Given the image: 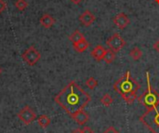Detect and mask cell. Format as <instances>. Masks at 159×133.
<instances>
[{
  "label": "cell",
  "mask_w": 159,
  "mask_h": 133,
  "mask_svg": "<svg viewBox=\"0 0 159 133\" xmlns=\"http://www.w3.org/2000/svg\"><path fill=\"white\" fill-rule=\"evenodd\" d=\"M90 100L89 94L75 81H71L54 98L55 103L71 117L76 112L83 110Z\"/></svg>",
  "instance_id": "cell-1"
},
{
  "label": "cell",
  "mask_w": 159,
  "mask_h": 133,
  "mask_svg": "<svg viewBox=\"0 0 159 133\" xmlns=\"http://www.w3.org/2000/svg\"><path fill=\"white\" fill-rule=\"evenodd\" d=\"M140 89L139 83L131 76L130 72L127 71L126 75L121 76L115 84H114V89L121 95V97L125 96L126 94L132 93L138 91Z\"/></svg>",
  "instance_id": "cell-2"
},
{
  "label": "cell",
  "mask_w": 159,
  "mask_h": 133,
  "mask_svg": "<svg viewBox=\"0 0 159 133\" xmlns=\"http://www.w3.org/2000/svg\"><path fill=\"white\" fill-rule=\"evenodd\" d=\"M146 79H147V89L144 91L139 98L138 101L147 109L156 107L159 104V93L157 92L152 87L150 83V76L149 72H146Z\"/></svg>",
  "instance_id": "cell-3"
},
{
  "label": "cell",
  "mask_w": 159,
  "mask_h": 133,
  "mask_svg": "<svg viewBox=\"0 0 159 133\" xmlns=\"http://www.w3.org/2000/svg\"><path fill=\"white\" fill-rule=\"evenodd\" d=\"M140 121L152 133H159V104L147 109L140 117Z\"/></svg>",
  "instance_id": "cell-4"
},
{
  "label": "cell",
  "mask_w": 159,
  "mask_h": 133,
  "mask_svg": "<svg viewBox=\"0 0 159 133\" xmlns=\"http://www.w3.org/2000/svg\"><path fill=\"white\" fill-rule=\"evenodd\" d=\"M21 58L28 65L34 66L38 62V61L41 58V55L40 52L34 46H31L22 53Z\"/></svg>",
  "instance_id": "cell-5"
},
{
  "label": "cell",
  "mask_w": 159,
  "mask_h": 133,
  "mask_svg": "<svg viewBox=\"0 0 159 133\" xmlns=\"http://www.w3.org/2000/svg\"><path fill=\"white\" fill-rule=\"evenodd\" d=\"M106 45L110 48L111 50H113L114 52L116 53V52L120 51L125 47L126 41L119 34L116 33L109 39L106 40Z\"/></svg>",
  "instance_id": "cell-6"
},
{
  "label": "cell",
  "mask_w": 159,
  "mask_h": 133,
  "mask_svg": "<svg viewBox=\"0 0 159 133\" xmlns=\"http://www.w3.org/2000/svg\"><path fill=\"white\" fill-rule=\"evenodd\" d=\"M18 117L25 125H29L33 123L34 120H36V114L30 106L26 105L19 112Z\"/></svg>",
  "instance_id": "cell-7"
},
{
  "label": "cell",
  "mask_w": 159,
  "mask_h": 133,
  "mask_svg": "<svg viewBox=\"0 0 159 133\" xmlns=\"http://www.w3.org/2000/svg\"><path fill=\"white\" fill-rule=\"evenodd\" d=\"M114 22L115 24L120 29V30H123L125 29L130 22V20L129 18L125 14V13H118L115 18H114Z\"/></svg>",
  "instance_id": "cell-8"
},
{
  "label": "cell",
  "mask_w": 159,
  "mask_h": 133,
  "mask_svg": "<svg viewBox=\"0 0 159 133\" xmlns=\"http://www.w3.org/2000/svg\"><path fill=\"white\" fill-rule=\"evenodd\" d=\"M96 18L95 15L90 12L89 10H85L80 16H79V21L84 25V26H90L94 21H95Z\"/></svg>",
  "instance_id": "cell-9"
},
{
  "label": "cell",
  "mask_w": 159,
  "mask_h": 133,
  "mask_svg": "<svg viewBox=\"0 0 159 133\" xmlns=\"http://www.w3.org/2000/svg\"><path fill=\"white\" fill-rule=\"evenodd\" d=\"M72 118L79 125H85L89 121V117L88 113L85 112L83 109V110H80V111L76 112L75 114H74L72 116Z\"/></svg>",
  "instance_id": "cell-10"
},
{
  "label": "cell",
  "mask_w": 159,
  "mask_h": 133,
  "mask_svg": "<svg viewBox=\"0 0 159 133\" xmlns=\"http://www.w3.org/2000/svg\"><path fill=\"white\" fill-rule=\"evenodd\" d=\"M105 52H106V49H105L102 46L98 45L97 47H95V48H93V50L91 51L90 55H91V57H93L97 62H100V61L103 60V57H104V55H105Z\"/></svg>",
  "instance_id": "cell-11"
},
{
  "label": "cell",
  "mask_w": 159,
  "mask_h": 133,
  "mask_svg": "<svg viewBox=\"0 0 159 133\" xmlns=\"http://www.w3.org/2000/svg\"><path fill=\"white\" fill-rule=\"evenodd\" d=\"M55 23V20L48 13L44 14L41 18H40V24L44 27V28H51Z\"/></svg>",
  "instance_id": "cell-12"
},
{
  "label": "cell",
  "mask_w": 159,
  "mask_h": 133,
  "mask_svg": "<svg viewBox=\"0 0 159 133\" xmlns=\"http://www.w3.org/2000/svg\"><path fill=\"white\" fill-rule=\"evenodd\" d=\"M73 46H74V49H75L76 52L82 53V52H84L85 50L88 49V48L89 47V42L86 40V38H84V39H82V40H80V41H78V42L73 44Z\"/></svg>",
  "instance_id": "cell-13"
},
{
  "label": "cell",
  "mask_w": 159,
  "mask_h": 133,
  "mask_svg": "<svg viewBox=\"0 0 159 133\" xmlns=\"http://www.w3.org/2000/svg\"><path fill=\"white\" fill-rule=\"evenodd\" d=\"M50 122H51V120H50V118H49L47 115H41V116L37 118V123H38V125H39L41 128H43V129L48 128V127L50 125Z\"/></svg>",
  "instance_id": "cell-14"
},
{
  "label": "cell",
  "mask_w": 159,
  "mask_h": 133,
  "mask_svg": "<svg viewBox=\"0 0 159 133\" xmlns=\"http://www.w3.org/2000/svg\"><path fill=\"white\" fill-rule=\"evenodd\" d=\"M84 38H85V37H84L83 34H82L80 31H78V30H75V31L69 36V40H70L71 42H73V44H75V43H76V42H78V41H80V40L84 39Z\"/></svg>",
  "instance_id": "cell-15"
},
{
  "label": "cell",
  "mask_w": 159,
  "mask_h": 133,
  "mask_svg": "<svg viewBox=\"0 0 159 133\" xmlns=\"http://www.w3.org/2000/svg\"><path fill=\"white\" fill-rule=\"evenodd\" d=\"M129 56L134 60V61H139L142 56H143V52L142 50L138 48V47H135L133 48L130 51H129Z\"/></svg>",
  "instance_id": "cell-16"
},
{
  "label": "cell",
  "mask_w": 159,
  "mask_h": 133,
  "mask_svg": "<svg viewBox=\"0 0 159 133\" xmlns=\"http://www.w3.org/2000/svg\"><path fill=\"white\" fill-rule=\"evenodd\" d=\"M116 59V52H114L111 49H107L105 52V55L103 57V60L106 63H112Z\"/></svg>",
  "instance_id": "cell-17"
},
{
  "label": "cell",
  "mask_w": 159,
  "mask_h": 133,
  "mask_svg": "<svg viewBox=\"0 0 159 133\" xmlns=\"http://www.w3.org/2000/svg\"><path fill=\"white\" fill-rule=\"evenodd\" d=\"M101 103L104 105V106H110L113 103V99L110 96V94H104L102 96V98L101 99Z\"/></svg>",
  "instance_id": "cell-18"
},
{
  "label": "cell",
  "mask_w": 159,
  "mask_h": 133,
  "mask_svg": "<svg viewBox=\"0 0 159 133\" xmlns=\"http://www.w3.org/2000/svg\"><path fill=\"white\" fill-rule=\"evenodd\" d=\"M15 7H17V9H19L20 11H23L26 9V7H28V3L25 0H17L15 2Z\"/></svg>",
  "instance_id": "cell-19"
},
{
  "label": "cell",
  "mask_w": 159,
  "mask_h": 133,
  "mask_svg": "<svg viewBox=\"0 0 159 133\" xmlns=\"http://www.w3.org/2000/svg\"><path fill=\"white\" fill-rule=\"evenodd\" d=\"M86 85L88 86L89 89H94L97 86H98V81L94 78V77H89L87 81H86Z\"/></svg>",
  "instance_id": "cell-20"
},
{
  "label": "cell",
  "mask_w": 159,
  "mask_h": 133,
  "mask_svg": "<svg viewBox=\"0 0 159 133\" xmlns=\"http://www.w3.org/2000/svg\"><path fill=\"white\" fill-rule=\"evenodd\" d=\"M6 7H7V4H6V2L4 1V0H0V14L6 9Z\"/></svg>",
  "instance_id": "cell-21"
},
{
  "label": "cell",
  "mask_w": 159,
  "mask_h": 133,
  "mask_svg": "<svg viewBox=\"0 0 159 133\" xmlns=\"http://www.w3.org/2000/svg\"><path fill=\"white\" fill-rule=\"evenodd\" d=\"M102 133H119L114 127H109L108 129H106Z\"/></svg>",
  "instance_id": "cell-22"
},
{
  "label": "cell",
  "mask_w": 159,
  "mask_h": 133,
  "mask_svg": "<svg viewBox=\"0 0 159 133\" xmlns=\"http://www.w3.org/2000/svg\"><path fill=\"white\" fill-rule=\"evenodd\" d=\"M82 133H94V131L89 127H84L82 129Z\"/></svg>",
  "instance_id": "cell-23"
},
{
  "label": "cell",
  "mask_w": 159,
  "mask_h": 133,
  "mask_svg": "<svg viewBox=\"0 0 159 133\" xmlns=\"http://www.w3.org/2000/svg\"><path fill=\"white\" fill-rule=\"evenodd\" d=\"M154 48H155V49H156V50H157V51L159 53V39L157 41V42H156V43H155V44H154Z\"/></svg>",
  "instance_id": "cell-24"
},
{
  "label": "cell",
  "mask_w": 159,
  "mask_h": 133,
  "mask_svg": "<svg viewBox=\"0 0 159 133\" xmlns=\"http://www.w3.org/2000/svg\"><path fill=\"white\" fill-rule=\"evenodd\" d=\"M72 3H74V4H75V5H78V4H80L83 0H70Z\"/></svg>",
  "instance_id": "cell-25"
},
{
  "label": "cell",
  "mask_w": 159,
  "mask_h": 133,
  "mask_svg": "<svg viewBox=\"0 0 159 133\" xmlns=\"http://www.w3.org/2000/svg\"><path fill=\"white\" fill-rule=\"evenodd\" d=\"M72 133H82V130H80V129H76V130H75V131H74Z\"/></svg>",
  "instance_id": "cell-26"
},
{
  "label": "cell",
  "mask_w": 159,
  "mask_h": 133,
  "mask_svg": "<svg viewBox=\"0 0 159 133\" xmlns=\"http://www.w3.org/2000/svg\"><path fill=\"white\" fill-rule=\"evenodd\" d=\"M155 2H156L157 5H159V0H155Z\"/></svg>",
  "instance_id": "cell-27"
},
{
  "label": "cell",
  "mask_w": 159,
  "mask_h": 133,
  "mask_svg": "<svg viewBox=\"0 0 159 133\" xmlns=\"http://www.w3.org/2000/svg\"><path fill=\"white\" fill-rule=\"evenodd\" d=\"M2 74V69H1V67H0V75Z\"/></svg>",
  "instance_id": "cell-28"
}]
</instances>
